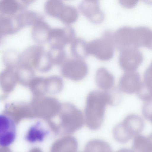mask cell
<instances>
[{"label":"cell","instance_id":"obj_1","mask_svg":"<svg viewBox=\"0 0 152 152\" xmlns=\"http://www.w3.org/2000/svg\"><path fill=\"white\" fill-rule=\"evenodd\" d=\"M54 133L71 135L81 128L85 124L84 114L77 107L69 103L61 104L57 114L46 121Z\"/></svg>","mask_w":152,"mask_h":152},{"label":"cell","instance_id":"obj_2","mask_svg":"<svg viewBox=\"0 0 152 152\" xmlns=\"http://www.w3.org/2000/svg\"><path fill=\"white\" fill-rule=\"evenodd\" d=\"M113 104L112 96L107 91L94 90L89 92L84 114L85 124L88 128L93 131L99 129L104 121L107 106Z\"/></svg>","mask_w":152,"mask_h":152},{"label":"cell","instance_id":"obj_3","mask_svg":"<svg viewBox=\"0 0 152 152\" xmlns=\"http://www.w3.org/2000/svg\"><path fill=\"white\" fill-rule=\"evenodd\" d=\"M113 37L115 47L121 51L140 46L152 48V31L146 26H123L113 33Z\"/></svg>","mask_w":152,"mask_h":152},{"label":"cell","instance_id":"obj_4","mask_svg":"<svg viewBox=\"0 0 152 152\" xmlns=\"http://www.w3.org/2000/svg\"><path fill=\"white\" fill-rule=\"evenodd\" d=\"M145 127L143 119L135 114H130L114 127L113 134L118 142L126 143L142 132Z\"/></svg>","mask_w":152,"mask_h":152},{"label":"cell","instance_id":"obj_5","mask_svg":"<svg viewBox=\"0 0 152 152\" xmlns=\"http://www.w3.org/2000/svg\"><path fill=\"white\" fill-rule=\"evenodd\" d=\"M114 47L113 33L109 30L104 31L100 37L88 43V54L103 61L108 60L112 57Z\"/></svg>","mask_w":152,"mask_h":152},{"label":"cell","instance_id":"obj_6","mask_svg":"<svg viewBox=\"0 0 152 152\" xmlns=\"http://www.w3.org/2000/svg\"><path fill=\"white\" fill-rule=\"evenodd\" d=\"M35 102V115L46 121L57 114L61 104L56 98L45 95L36 96Z\"/></svg>","mask_w":152,"mask_h":152},{"label":"cell","instance_id":"obj_7","mask_svg":"<svg viewBox=\"0 0 152 152\" xmlns=\"http://www.w3.org/2000/svg\"><path fill=\"white\" fill-rule=\"evenodd\" d=\"M60 66L62 75L74 81L83 79L88 72V66L84 59L67 58Z\"/></svg>","mask_w":152,"mask_h":152},{"label":"cell","instance_id":"obj_8","mask_svg":"<svg viewBox=\"0 0 152 152\" xmlns=\"http://www.w3.org/2000/svg\"><path fill=\"white\" fill-rule=\"evenodd\" d=\"M76 38L75 30L69 26L51 28L47 42L50 48L63 49Z\"/></svg>","mask_w":152,"mask_h":152},{"label":"cell","instance_id":"obj_9","mask_svg":"<svg viewBox=\"0 0 152 152\" xmlns=\"http://www.w3.org/2000/svg\"><path fill=\"white\" fill-rule=\"evenodd\" d=\"M143 57L137 48H127L121 51L119 63L125 72L135 71L142 63Z\"/></svg>","mask_w":152,"mask_h":152},{"label":"cell","instance_id":"obj_10","mask_svg":"<svg viewBox=\"0 0 152 152\" xmlns=\"http://www.w3.org/2000/svg\"><path fill=\"white\" fill-rule=\"evenodd\" d=\"M17 129L14 121L9 116L0 114V146L8 147L14 142Z\"/></svg>","mask_w":152,"mask_h":152},{"label":"cell","instance_id":"obj_11","mask_svg":"<svg viewBox=\"0 0 152 152\" xmlns=\"http://www.w3.org/2000/svg\"><path fill=\"white\" fill-rule=\"evenodd\" d=\"M79 8L81 13L93 23H99L104 20V14L98 0H84L80 4Z\"/></svg>","mask_w":152,"mask_h":152},{"label":"cell","instance_id":"obj_12","mask_svg":"<svg viewBox=\"0 0 152 152\" xmlns=\"http://www.w3.org/2000/svg\"><path fill=\"white\" fill-rule=\"evenodd\" d=\"M142 83L138 73L136 71L127 72L121 77L118 88L121 92L126 94H137L140 89Z\"/></svg>","mask_w":152,"mask_h":152},{"label":"cell","instance_id":"obj_13","mask_svg":"<svg viewBox=\"0 0 152 152\" xmlns=\"http://www.w3.org/2000/svg\"><path fill=\"white\" fill-rule=\"evenodd\" d=\"M78 147V142L74 137L64 135L53 143L50 152H77Z\"/></svg>","mask_w":152,"mask_h":152},{"label":"cell","instance_id":"obj_14","mask_svg":"<svg viewBox=\"0 0 152 152\" xmlns=\"http://www.w3.org/2000/svg\"><path fill=\"white\" fill-rule=\"evenodd\" d=\"M32 26L31 36L34 42L40 45L47 42L51 28L43 18L37 21Z\"/></svg>","mask_w":152,"mask_h":152},{"label":"cell","instance_id":"obj_15","mask_svg":"<svg viewBox=\"0 0 152 152\" xmlns=\"http://www.w3.org/2000/svg\"><path fill=\"white\" fill-rule=\"evenodd\" d=\"M15 18L18 27L20 29L26 26H33L37 21L43 18L39 13L25 9L16 14Z\"/></svg>","mask_w":152,"mask_h":152},{"label":"cell","instance_id":"obj_16","mask_svg":"<svg viewBox=\"0 0 152 152\" xmlns=\"http://www.w3.org/2000/svg\"><path fill=\"white\" fill-rule=\"evenodd\" d=\"M48 133V129L44 126L41 122L38 121L30 127L25 135V138L27 142L31 143L41 142L44 140Z\"/></svg>","mask_w":152,"mask_h":152},{"label":"cell","instance_id":"obj_17","mask_svg":"<svg viewBox=\"0 0 152 152\" xmlns=\"http://www.w3.org/2000/svg\"><path fill=\"white\" fill-rule=\"evenodd\" d=\"M95 81L99 88L107 91L113 87L115 80L113 75L107 69L101 67L96 72Z\"/></svg>","mask_w":152,"mask_h":152},{"label":"cell","instance_id":"obj_18","mask_svg":"<svg viewBox=\"0 0 152 152\" xmlns=\"http://www.w3.org/2000/svg\"><path fill=\"white\" fill-rule=\"evenodd\" d=\"M43 88L44 93L55 94L60 92L62 89L63 83L62 79L58 76H53L43 77Z\"/></svg>","mask_w":152,"mask_h":152},{"label":"cell","instance_id":"obj_19","mask_svg":"<svg viewBox=\"0 0 152 152\" xmlns=\"http://www.w3.org/2000/svg\"><path fill=\"white\" fill-rule=\"evenodd\" d=\"M131 150L132 152H152L151 135L145 136L140 134L136 136Z\"/></svg>","mask_w":152,"mask_h":152},{"label":"cell","instance_id":"obj_20","mask_svg":"<svg viewBox=\"0 0 152 152\" xmlns=\"http://www.w3.org/2000/svg\"><path fill=\"white\" fill-rule=\"evenodd\" d=\"M70 44V52L73 58L84 59L88 55V43L83 39L76 38Z\"/></svg>","mask_w":152,"mask_h":152},{"label":"cell","instance_id":"obj_21","mask_svg":"<svg viewBox=\"0 0 152 152\" xmlns=\"http://www.w3.org/2000/svg\"><path fill=\"white\" fill-rule=\"evenodd\" d=\"M84 152H112L110 145L107 142L99 139L88 141L86 145Z\"/></svg>","mask_w":152,"mask_h":152},{"label":"cell","instance_id":"obj_22","mask_svg":"<svg viewBox=\"0 0 152 152\" xmlns=\"http://www.w3.org/2000/svg\"><path fill=\"white\" fill-rule=\"evenodd\" d=\"M78 17V12L75 7L65 4L58 19L63 23L69 26L75 23Z\"/></svg>","mask_w":152,"mask_h":152},{"label":"cell","instance_id":"obj_23","mask_svg":"<svg viewBox=\"0 0 152 152\" xmlns=\"http://www.w3.org/2000/svg\"><path fill=\"white\" fill-rule=\"evenodd\" d=\"M65 4L59 0H48L45 4L44 9L48 15L58 19Z\"/></svg>","mask_w":152,"mask_h":152},{"label":"cell","instance_id":"obj_24","mask_svg":"<svg viewBox=\"0 0 152 152\" xmlns=\"http://www.w3.org/2000/svg\"><path fill=\"white\" fill-rule=\"evenodd\" d=\"M54 65L49 51L44 50L39 58L35 67L39 71L45 72L50 70Z\"/></svg>","mask_w":152,"mask_h":152},{"label":"cell","instance_id":"obj_25","mask_svg":"<svg viewBox=\"0 0 152 152\" xmlns=\"http://www.w3.org/2000/svg\"><path fill=\"white\" fill-rule=\"evenodd\" d=\"M54 64L61 66L67 59V55L63 49L50 48L48 50Z\"/></svg>","mask_w":152,"mask_h":152},{"label":"cell","instance_id":"obj_26","mask_svg":"<svg viewBox=\"0 0 152 152\" xmlns=\"http://www.w3.org/2000/svg\"><path fill=\"white\" fill-rule=\"evenodd\" d=\"M142 108V113L144 117L147 120L152 121V101L144 102Z\"/></svg>","mask_w":152,"mask_h":152},{"label":"cell","instance_id":"obj_27","mask_svg":"<svg viewBox=\"0 0 152 152\" xmlns=\"http://www.w3.org/2000/svg\"><path fill=\"white\" fill-rule=\"evenodd\" d=\"M138 1L136 0H120L119 1L120 4L124 7H132L135 6Z\"/></svg>","mask_w":152,"mask_h":152},{"label":"cell","instance_id":"obj_28","mask_svg":"<svg viewBox=\"0 0 152 152\" xmlns=\"http://www.w3.org/2000/svg\"><path fill=\"white\" fill-rule=\"evenodd\" d=\"M115 152H132L131 150L127 148H123Z\"/></svg>","mask_w":152,"mask_h":152},{"label":"cell","instance_id":"obj_29","mask_svg":"<svg viewBox=\"0 0 152 152\" xmlns=\"http://www.w3.org/2000/svg\"><path fill=\"white\" fill-rule=\"evenodd\" d=\"M6 36V35L4 31L0 28V43L4 37Z\"/></svg>","mask_w":152,"mask_h":152},{"label":"cell","instance_id":"obj_30","mask_svg":"<svg viewBox=\"0 0 152 152\" xmlns=\"http://www.w3.org/2000/svg\"><path fill=\"white\" fill-rule=\"evenodd\" d=\"M31 152H43V151L40 148L36 147L33 149Z\"/></svg>","mask_w":152,"mask_h":152},{"label":"cell","instance_id":"obj_31","mask_svg":"<svg viewBox=\"0 0 152 152\" xmlns=\"http://www.w3.org/2000/svg\"><path fill=\"white\" fill-rule=\"evenodd\" d=\"M84 152V151L83 152Z\"/></svg>","mask_w":152,"mask_h":152}]
</instances>
